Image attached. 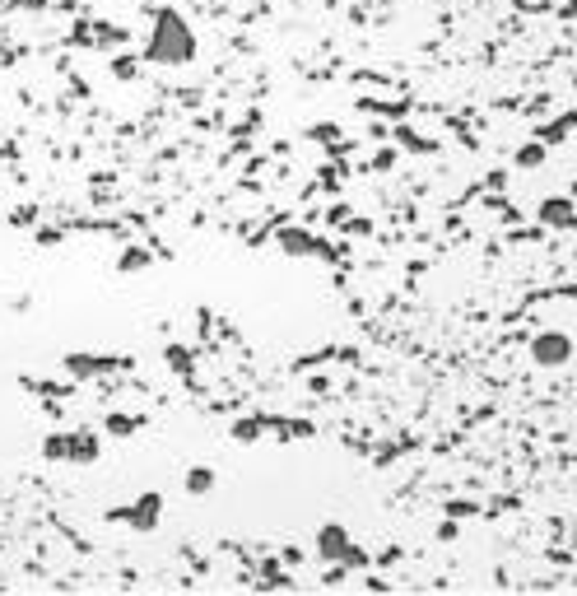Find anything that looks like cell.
Returning <instances> with one entry per match:
<instances>
[{
    "instance_id": "7a4b0ae2",
    "label": "cell",
    "mask_w": 577,
    "mask_h": 596,
    "mask_svg": "<svg viewBox=\"0 0 577 596\" xmlns=\"http://www.w3.org/2000/svg\"><path fill=\"white\" fill-rule=\"evenodd\" d=\"M568 354H573V340H568L564 331H545V336L531 340V359H536L540 368H559V364H568Z\"/></svg>"
},
{
    "instance_id": "3957f363",
    "label": "cell",
    "mask_w": 577,
    "mask_h": 596,
    "mask_svg": "<svg viewBox=\"0 0 577 596\" xmlns=\"http://www.w3.org/2000/svg\"><path fill=\"white\" fill-rule=\"evenodd\" d=\"M545 219H573V215H568L564 201H550V205H545Z\"/></svg>"
},
{
    "instance_id": "6da1fadb",
    "label": "cell",
    "mask_w": 577,
    "mask_h": 596,
    "mask_svg": "<svg viewBox=\"0 0 577 596\" xmlns=\"http://www.w3.org/2000/svg\"><path fill=\"white\" fill-rule=\"evenodd\" d=\"M191 52H196V42H191L187 24H182L173 10L159 14V24H154V42H149V56H154V61H191Z\"/></svg>"
}]
</instances>
